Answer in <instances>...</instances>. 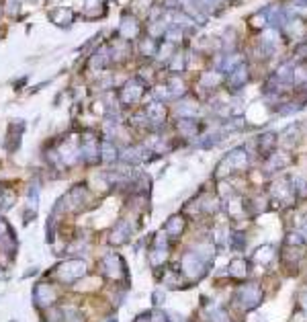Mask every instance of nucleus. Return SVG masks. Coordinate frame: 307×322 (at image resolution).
<instances>
[{
	"instance_id": "1",
	"label": "nucleus",
	"mask_w": 307,
	"mask_h": 322,
	"mask_svg": "<svg viewBox=\"0 0 307 322\" xmlns=\"http://www.w3.org/2000/svg\"><path fill=\"white\" fill-rule=\"evenodd\" d=\"M57 273H62L59 275V279L62 281H76V279H80L84 273H86V265L82 261H68V263H62V265H57L55 267Z\"/></svg>"
},
{
	"instance_id": "2",
	"label": "nucleus",
	"mask_w": 307,
	"mask_h": 322,
	"mask_svg": "<svg viewBox=\"0 0 307 322\" xmlns=\"http://www.w3.org/2000/svg\"><path fill=\"white\" fill-rule=\"evenodd\" d=\"M54 300H55V294H54V287L49 284H37L35 285V304L39 308L54 304Z\"/></svg>"
}]
</instances>
